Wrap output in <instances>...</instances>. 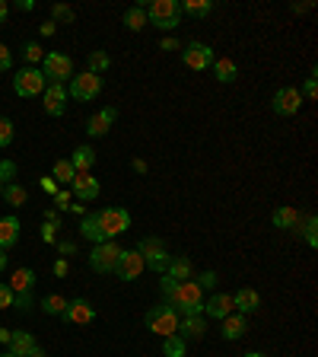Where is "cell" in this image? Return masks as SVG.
I'll return each mask as SVG.
<instances>
[{
  "instance_id": "f35d334b",
  "label": "cell",
  "mask_w": 318,
  "mask_h": 357,
  "mask_svg": "<svg viewBox=\"0 0 318 357\" xmlns=\"http://www.w3.org/2000/svg\"><path fill=\"white\" fill-rule=\"evenodd\" d=\"M23 54H26V61H29V64H38L42 58H45V51H42V45H38V42H29V45L23 48Z\"/></svg>"
},
{
  "instance_id": "d590c367",
  "label": "cell",
  "mask_w": 318,
  "mask_h": 357,
  "mask_svg": "<svg viewBox=\"0 0 318 357\" xmlns=\"http://www.w3.org/2000/svg\"><path fill=\"white\" fill-rule=\"evenodd\" d=\"M51 16H54V19H51L54 26H58V23H74V19H76V13L67 7V3H54V7H51Z\"/></svg>"
},
{
  "instance_id": "9f6ffc18",
  "label": "cell",
  "mask_w": 318,
  "mask_h": 357,
  "mask_svg": "<svg viewBox=\"0 0 318 357\" xmlns=\"http://www.w3.org/2000/svg\"><path fill=\"white\" fill-rule=\"evenodd\" d=\"M10 335H13V332H10V328H0V342H3V344H10Z\"/></svg>"
},
{
  "instance_id": "484cf974",
  "label": "cell",
  "mask_w": 318,
  "mask_h": 357,
  "mask_svg": "<svg viewBox=\"0 0 318 357\" xmlns=\"http://www.w3.org/2000/svg\"><path fill=\"white\" fill-rule=\"evenodd\" d=\"M274 227L277 230H296L299 227V211H296V207H290V205H283V207H277V211H274Z\"/></svg>"
},
{
  "instance_id": "6f0895ef",
  "label": "cell",
  "mask_w": 318,
  "mask_h": 357,
  "mask_svg": "<svg viewBox=\"0 0 318 357\" xmlns=\"http://www.w3.org/2000/svg\"><path fill=\"white\" fill-rule=\"evenodd\" d=\"M309 7H312V3H293V13H306Z\"/></svg>"
},
{
  "instance_id": "ac0fdd59",
  "label": "cell",
  "mask_w": 318,
  "mask_h": 357,
  "mask_svg": "<svg viewBox=\"0 0 318 357\" xmlns=\"http://www.w3.org/2000/svg\"><path fill=\"white\" fill-rule=\"evenodd\" d=\"M204 312L210 319H226L233 312V294H213L210 300H204Z\"/></svg>"
},
{
  "instance_id": "2e32d148",
  "label": "cell",
  "mask_w": 318,
  "mask_h": 357,
  "mask_svg": "<svg viewBox=\"0 0 318 357\" xmlns=\"http://www.w3.org/2000/svg\"><path fill=\"white\" fill-rule=\"evenodd\" d=\"M115 118H118V109H112V106H108V109H99L90 122H86V134H90V137H106L108 131H112Z\"/></svg>"
},
{
  "instance_id": "ee69618b",
  "label": "cell",
  "mask_w": 318,
  "mask_h": 357,
  "mask_svg": "<svg viewBox=\"0 0 318 357\" xmlns=\"http://www.w3.org/2000/svg\"><path fill=\"white\" fill-rule=\"evenodd\" d=\"M13 175H16V163L13 160L0 163V182H7V179H13Z\"/></svg>"
},
{
  "instance_id": "8992f818",
  "label": "cell",
  "mask_w": 318,
  "mask_h": 357,
  "mask_svg": "<svg viewBox=\"0 0 318 357\" xmlns=\"http://www.w3.org/2000/svg\"><path fill=\"white\" fill-rule=\"evenodd\" d=\"M99 227L106 233V239H115L131 230V214L124 207H102L99 211Z\"/></svg>"
},
{
  "instance_id": "ffe728a7",
  "label": "cell",
  "mask_w": 318,
  "mask_h": 357,
  "mask_svg": "<svg viewBox=\"0 0 318 357\" xmlns=\"http://www.w3.org/2000/svg\"><path fill=\"white\" fill-rule=\"evenodd\" d=\"M258 306H261V296H258V290L251 287H242L233 294V310H239L242 316H251V312H258Z\"/></svg>"
},
{
  "instance_id": "60d3db41",
  "label": "cell",
  "mask_w": 318,
  "mask_h": 357,
  "mask_svg": "<svg viewBox=\"0 0 318 357\" xmlns=\"http://www.w3.org/2000/svg\"><path fill=\"white\" fill-rule=\"evenodd\" d=\"M13 306V290L10 284H0V310H10Z\"/></svg>"
},
{
  "instance_id": "681fc988",
  "label": "cell",
  "mask_w": 318,
  "mask_h": 357,
  "mask_svg": "<svg viewBox=\"0 0 318 357\" xmlns=\"http://www.w3.org/2000/svg\"><path fill=\"white\" fill-rule=\"evenodd\" d=\"M159 45H162V51H175V48H178V38H175V35L169 38V35H166L162 42H159Z\"/></svg>"
},
{
  "instance_id": "b9f144b4",
  "label": "cell",
  "mask_w": 318,
  "mask_h": 357,
  "mask_svg": "<svg viewBox=\"0 0 318 357\" xmlns=\"http://www.w3.org/2000/svg\"><path fill=\"white\" fill-rule=\"evenodd\" d=\"M54 207H58V211H70V191L67 189H61L54 195Z\"/></svg>"
},
{
  "instance_id": "d6a6232c",
  "label": "cell",
  "mask_w": 318,
  "mask_h": 357,
  "mask_svg": "<svg viewBox=\"0 0 318 357\" xmlns=\"http://www.w3.org/2000/svg\"><path fill=\"white\" fill-rule=\"evenodd\" d=\"M108 68H112V58H108V54L106 51H92L90 54V74H106V70Z\"/></svg>"
},
{
  "instance_id": "5bb4252c",
  "label": "cell",
  "mask_w": 318,
  "mask_h": 357,
  "mask_svg": "<svg viewBox=\"0 0 318 357\" xmlns=\"http://www.w3.org/2000/svg\"><path fill=\"white\" fill-rule=\"evenodd\" d=\"M67 86L64 84H48L45 86V115H51V118H61L64 115V109H67Z\"/></svg>"
},
{
  "instance_id": "4316f807",
  "label": "cell",
  "mask_w": 318,
  "mask_h": 357,
  "mask_svg": "<svg viewBox=\"0 0 318 357\" xmlns=\"http://www.w3.org/2000/svg\"><path fill=\"white\" fill-rule=\"evenodd\" d=\"M210 68H213V74H217L220 84H235V77H239V68H235L233 58H217Z\"/></svg>"
},
{
  "instance_id": "816d5d0a",
  "label": "cell",
  "mask_w": 318,
  "mask_h": 357,
  "mask_svg": "<svg viewBox=\"0 0 318 357\" xmlns=\"http://www.w3.org/2000/svg\"><path fill=\"white\" fill-rule=\"evenodd\" d=\"M54 29H58L54 23H42V26H38V32H42V35H54Z\"/></svg>"
},
{
  "instance_id": "9a60e30c",
  "label": "cell",
  "mask_w": 318,
  "mask_h": 357,
  "mask_svg": "<svg viewBox=\"0 0 318 357\" xmlns=\"http://www.w3.org/2000/svg\"><path fill=\"white\" fill-rule=\"evenodd\" d=\"M70 191H74V198H80V201H96L99 198V179L92 173H76V179L70 182Z\"/></svg>"
},
{
  "instance_id": "680465c9",
  "label": "cell",
  "mask_w": 318,
  "mask_h": 357,
  "mask_svg": "<svg viewBox=\"0 0 318 357\" xmlns=\"http://www.w3.org/2000/svg\"><path fill=\"white\" fill-rule=\"evenodd\" d=\"M26 357H45V351H42V348H38V344H35V348H32Z\"/></svg>"
},
{
  "instance_id": "836d02e7",
  "label": "cell",
  "mask_w": 318,
  "mask_h": 357,
  "mask_svg": "<svg viewBox=\"0 0 318 357\" xmlns=\"http://www.w3.org/2000/svg\"><path fill=\"white\" fill-rule=\"evenodd\" d=\"M162 354H166V357H185V342L178 338V335L162 338Z\"/></svg>"
},
{
  "instance_id": "7bdbcfd3",
  "label": "cell",
  "mask_w": 318,
  "mask_h": 357,
  "mask_svg": "<svg viewBox=\"0 0 318 357\" xmlns=\"http://www.w3.org/2000/svg\"><path fill=\"white\" fill-rule=\"evenodd\" d=\"M42 239L45 243H58V223H42Z\"/></svg>"
},
{
  "instance_id": "11a10c76",
  "label": "cell",
  "mask_w": 318,
  "mask_h": 357,
  "mask_svg": "<svg viewBox=\"0 0 318 357\" xmlns=\"http://www.w3.org/2000/svg\"><path fill=\"white\" fill-rule=\"evenodd\" d=\"M19 10H26V13H29V10H35V3H32V0H19Z\"/></svg>"
},
{
  "instance_id": "c3c4849f",
  "label": "cell",
  "mask_w": 318,
  "mask_h": 357,
  "mask_svg": "<svg viewBox=\"0 0 318 357\" xmlns=\"http://www.w3.org/2000/svg\"><path fill=\"white\" fill-rule=\"evenodd\" d=\"M58 252H61V259H70V255L76 252V246L67 243V239H61V243H58Z\"/></svg>"
},
{
  "instance_id": "f907efd6",
  "label": "cell",
  "mask_w": 318,
  "mask_h": 357,
  "mask_svg": "<svg viewBox=\"0 0 318 357\" xmlns=\"http://www.w3.org/2000/svg\"><path fill=\"white\" fill-rule=\"evenodd\" d=\"M67 259H58V262H54V274H58V278H64V274H67Z\"/></svg>"
},
{
  "instance_id": "52a82bcc",
  "label": "cell",
  "mask_w": 318,
  "mask_h": 357,
  "mask_svg": "<svg viewBox=\"0 0 318 357\" xmlns=\"http://www.w3.org/2000/svg\"><path fill=\"white\" fill-rule=\"evenodd\" d=\"M13 90H16V96H26V99L42 96L45 93V74L38 68H23L13 77Z\"/></svg>"
},
{
  "instance_id": "6125c7cd",
  "label": "cell",
  "mask_w": 318,
  "mask_h": 357,
  "mask_svg": "<svg viewBox=\"0 0 318 357\" xmlns=\"http://www.w3.org/2000/svg\"><path fill=\"white\" fill-rule=\"evenodd\" d=\"M0 198H3V182H0Z\"/></svg>"
},
{
  "instance_id": "7c38bea8",
  "label": "cell",
  "mask_w": 318,
  "mask_h": 357,
  "mask_svg": "<svg viewBox=\"0 0 318 357\" xmlns=\"http://www.w3.org/2000/svg\"><path fill=\"white\" fill-rule=\"evenodd\" d=\"M271 109L277 115H283V118H290V115H296L299 109H303V93L296 90V86H283V90L274 93Z\"/></svg>"
},
{
  "instance_id": "277c9868",
  "label": "cell",
  "mask_w": 318,
  "mask_h": 357,
  "mask_svg": "<svg viewBox=\"0 0 318 357\" xmlns=\"http://www.w3.org/2000/svg\"><path fill=\"white\" fill-rule=\"evenodd\" d=\"M137 252L144 255V265L153 268V271H166L169 262H172L166 243H162V239H156V236H144V239L137 243Z\"/></svg>"
},
{
  "instance_id": "db71d44e",
  "label": "cell",
  "mask_w": 318,
  "mask_h": 357,
  "mask_svg": "<svg viewBox=\"0 0 318 357\" xmlns=\"http://www.w3.org/2000/svg\"><path fill=\"white\" fill-rule=\"evenodd\" d=\"M7 13H10V7H7V0H0V23L7 19Z\"/></svg>"
},
{
  "instance_id": "e575fe53",
  "label": "cell",
  "mask_w": 318,
  "mask_h": 357,
  "mask_svg": "<svg viewBox=\"0 0 318 357\" xmlns=\"http://www.w3.org/2000/svg\"><path fill=\"white\" fill-rule=\"evenodd\" d=\"M42 306H45V312H51V316H61L64 306H67V300H64L61 294H48L45 300H42Z\"/></svg>"
},
{
  "instance_id": "91938a15",
  "label": "cell",
  "mask_w": 318,
  "mask_h": 357,
  "mask_svg": "<svg viewBox=\"0 0 318 357\" xmlns=\"http://www.w3.org/2000/svg\"><path fill=\"white\" fill-rule=\"evenodd\" d=\"M7 268V249H0V271Z\"/></svg>"
},
{
  "instance_id": "7402d4cb",
  "label": "cell",
  "mask_w": 318,
  "mask_h": 357,
  "mask_svg": "<svg viewBox=\"0 0 318 357\" xmlns=\"http://www.w3.org/2000/svg\"><path fill=\"white\" fill-rule=\"evenodd\" d=\"M19 243V217H3L0 221V249H13Z\"/></svg>"
},
{
  "instance_id": "94428289",
  "label": "cell",
  "mask_w": 318,
  "mask_h": 357,
  "mask_svg": "<svg viewBox=\"0 0 318 357\" xmlns=\"http://www.w3.org/2000/svg\"><path fill=\"white\" fill-rule=\"evenodd\" d=\"M245 357H265V354H261V351H249V354H245Z\"/></svg>"
},
{
  "instance_id": "4fadbf2b",
  "label": "cell",
  "mask_w": 318,
  "mask_h": 357,
  "mask_svg": "<svg viewBox=\"0 0 318 357\" xmlns=\"http://www.w3.org/2000/svg\"><path fill=\"white\" fill-rule=\"evenodd\" d=\"M144 255L137 249H122V259H118V265H115V274L122 278V281H137L140 274H144Z\"/></svg>"
},
{
  "instance_id": "8d00e7d4",
  "label": "cell",
  "mask_w": 318,
  "mask_h": 357,
  "mask_svg": "<svg viewBox=\"0 0 318 357\" xmlns=\"http://www.w3.org/2000/svg\"><path fill=\"white\" fill-rule=\"evenodd\" d=\"M315 230H318V221H315V217H306V223H303V236H306V243H309L312 249L318 246V233H315Z\"/></svg>"
},
{
  "instance_id": "f1b7e54d",
  "label": "cell",
  "mask_w": 318,
  "mask_h": 357,
  "mask_svg": "<svg viewBox=\"0 0 318 357\" xmlns=\"http://www.w3.org/2000/svg\"><path fill=\"white\" fill-rule=\"evenodd\" d=\"M124 26H128L131 32L147 29V7H131V10H124Z\"/></svg>"
},
{
  "instance_id": "83f0119b",
  "label": "cell",
  "mask_w": 318,
  "mask_h": 357,
  "mask_svg": "<svg viewBox=\"0 0 318 357\" xmlns=\"http://www.w3.org/2000/svg\"><path fill=\"white\" fill-rule=\"evenodd\" d=\"M32 348H35V338H32L29 332H13L10 335V354L13 357H26Z\"/></svg>"
},
{
  "instance_id": "9c48e42d",
  "label": "cell",
  "mask_w": 318,
  "mask_h": 357,
  "mask_svg": "<svg viewBox=\"0 0 318 357\" xmlns=\"http://www.w3.org/2000/svg\"><path fill=\"white\" fill-rule=\"evenodd\" d=\"M99 93H102V77L96 74H74V80H70V93L67 96L80 99V102H90V99H96Z\"/></svg>"
},
{
  "instance_id": "f6af8a7d",
  "label": "cell",
  "mask_w": 318,
  "mask_h": 357,
  "mask_svg": "<svg viewBox=\"0 0 318 357\" xmlns=\"http://www.w3.org/2000/svg\"><path fill=\"white\" fill-rule=\"evenodd\" d=\"M13 68V54H10V48L0 42V70H10Z\"/></svg>"
},
{
  "instance_id": "44dd1931",
  "label": "cell",
  "mask_w": 318,
  "mask_h": 357,
  "mask_svg": "<svg viewBox=\"0 0 318 357\" xmlns=\"http://www.w3.org/2000/svg\"><path fill=\"white\" fill-rule=\"evenodd\" d=\"M32 287H35V271H32V268H16L13 278H10V290H13V296L32 294Z\"/></svg>"
},
{
  "instance_id": "7a4b0ae2",
  "label": "cell",
  "mask_w": 318,
  "mask_h": 357,
  "mask_svg": "<svg viewBox=\"0 0 318 357\" xmlns=\"http://www.w3.org/2000/svg\"><path fill=\"white\" fill-rule=\"evenodd\" d=\"M178 19H182L178 0H153L150 7H147V23H153L156 29H162V32L175 29Z\"/></svg>"
},
{
  "instance_id": "30bf717a",
  "label": "cell",
  "mask_w": 318,
  "mask_h": 357,
  "mask_svg": "<svg viewBox=\"0 0 318 357\" xmlns=\"http://www.w3.org/2000/svg\"><path fill=\"white\" fill-rule=\"evenodd\" d=\"M182 61H185V68H191V70H207L217 61V54H213V48L204 45V42H188L182 51Z\"/></svg>"
},
{
  "instance_id": "f5cc1de1",
  "label": "cell",
  "mask_w": 318,
  "mask_h": 357,
  "mask_svg": "<svg viewBox=\"0 0 318 357\" xmlns=\"http://www.w3.org/2000/svg\"><path fill=\"white\" fill-rule=\"evenodd\" d=\"M45 223H58V227H61V217H58V211H45Z\"/></svg>"
},
{
  "instance_id": "e0dca14e",
  "label": "cell",
  "mask_w": 318,
  "mask_h": 357,
  "mask_svg": "<svg viewBox=\"0 0 318 357\" xmlns=\"http://www.w3.org/2000/svg\"><path fill=\"white\" fill-rule=\"evenodd\" d=\"M223 326V338L226 342H239L245 332H249V316H242V312H229L226 319H220Z\"/></svg>"
},
{
  "instance_id": "3957f363",
  "label": "cell",
  "mask_w": 318,
  "mask_h": 357,
  "mask_svg": "<svg viewBox=\"0 0 318 357\" xmlns=\"http://www.w3.org/2000/svg\"><path fill=\"white\" fill-rule=\"evenodd\" d=\"M178 322H182V316L172 310V306H153L150 312H147V328L150 332H156L159 338H169V335H178Z\"/></svg>"
},
{
  "instance_id": "ab89813d",
  "label": "cell",
  "mask_w": 318,
  "mask_h": 357,
  "mask_svg": "<svg viewBox=\"0 0 318 357\" xmlns=\"http://www.w3.org/2000/svg\"><path fill=\"white\" fill-rule=\"evenodd\" d=\"M197 287H201V290H210V287H217V271H204V274H201V278H197Z\"/></svg>"
},
{
  "instance_id": "4dcf8cb0",
  "label": "cell",
  "mask_w": 318,
  "mask_h": 357,
  "mask_svg": "<svg viewBox=\"0 0 318 357\" xmlns=\"http://www.w3.org/2000/svg\"><path fill=\"white\" fill-rule=\"evenodd\" d=\"M178 10H182V13H188V16H207L213 10V0H182V3H178Z\"/></svg>"
},
{
  "instance_id": "f546056e",
  "label": "cell",
  "mask_w": 318,
  "mask_h": 357,
  "mask_svg": "<svg viewBox=\"0 0 318 357\" xmlns=\"http://www.w3.org/2000/svg\"><path fill=\"white\" fill-rule=\"evenodd\" d=\"M51 179L58 185H70L76 179V169L70 166V160H58L54 163V169H51Z\"/></svg>"
},
{
  "instance_id": "1f68e13d",
  "label": "cell",
  "mask_w": 318,
  "mask_h": 357,
  "mask_svg": "<svg viewBox=\"0 0 318 357\" xmlns=\"http://www.w3.org/2000/svg\"><path fill=\"white\" fill-rule=\"evenodd\" d=\"M3 198H7L13 207H23L26 201H29V191H26L19 182H13V185H3Z\"/></svg>"
},
{
  "instance_id": "ba28073f",
  "label": "cell",
  "mask_w": 318,
  "mask_h": 357,
  "mask_svg": "<svg viewBox=\"0 0 318 357\" xmlns=\"http://www.w3.org/2000/svg\"><path fill=\"white\" fill-rule=\"evenodd\" d=\"M42 74L51 80V84H64V80H74V61L61 51H48L45 54V70Z\"/></svg>"
},
{
  "instance_id": "7dc6e473",
  "label": "cell",
  "mask_w": 318,
  "mask_h": 357,
  "mask_svg": "<svg viewBox=\"0 0 318 357\" xmlns=\"http://www.w3.org/2000/svg\"><path fill=\"white\" fill-rule=\"evenodd\" d=\"M38 185H42V189H45V191H48V195H58V191H61V185L54 182L51 175H45V179H42V182H38Z\"/></svg>"
},
{
  "instance_id": "603a6c76",
  "label": "cell",
  "mask_w": 318,
  "mask_h": 357,
  "mask_svg": "<svg viewBox=\"0 0 318 357\" xmlns=\"http://www.w3.org/2000/svg\"><path fill=\"white\" fill-rule=\"evenodd\" d=\"M80 233H83V239H90L92 246L106 243V233H102V227H99V214H83V221H80Z\"/></svg>"
},
{
  "instance_id": "6da1fadb",
  "label": "cell",
  "mask_w": 318,
  "mask_h": 357,
  "mask_svg": "<svg viewBox=\"0 0 318 357\" xmlns=\"http://www.w3.org/2000/svg\"><path fill=\"white\" fill-rule=\"evenodd\" d=\"M166 300L178 316H201L204 312V290L197 287L194 281H178Z\"/></svg>"
},
{
  "instance_id": "cb8c5ba5",
  "label": "cell",
  "mask_w": 318,
  "mask_h": 357,
  "mask_svg": "<svg viewBox=\"0 0 318 357\" xmlns=\"http://www.w3.org/2000/svg\"><path fill=\"white\" fill-rule=\"evenodd\" d=\"M70 166H74L76 173H90V169L96 166V150H92L90 144L76 147V150L70 153Z\"/></svg>"
},
{
  "instance_id": "74e56055",
  "label": "cell",
  "mask_w": 318,
  "mask_h": 357,
  "mask_svg": "<svg viewBox=\"0 0 318 357\" xmlns=\"http://www.w3.org/2000/svg\"><path fill=\"white\" fill-rule=\"evenodd\" d=\"M13 144V122L0 115V147H10Z\"/></svg>"
},
{
  "instance_id": "d4e9b609",
  "label": "cell",
  "mask_w": 318,
  "mask_h": 357,
  "mask_svg": "<svg viewBox=\"0 0 318 357\" xmlns=\"http://www.w3.org/2000/svg\"><path fill=\"white\" fill-rule=\"evenodd\" d=\"M166 274L172 278V281H191V274H194V265H191L188 255H175V259L169 262Z\"/></svg>"
},
{
  "instance_id": "be15d7a7",
  "label": "cell",
  "mask_w": 318,
  "mask_h": 357,
  "mask_svg": "<svg viewBox=\"0 0 318 357\" xmlns=\"http://www.w3.org/2000/svg\"><path fill=\"white\" fill-rule=\"evenodd\" d=\"M0 357H13V354H10V351H7V354H0Z\"/></svg>"
},
{
  "instance_id": "d6986e66",
  "label": "cell",
  "mask_w": 318,
  "mask_h": 357,
  "mask_svg": "<svg viewBox=\"0 0 318 357\" xmlns=\"http://www.w3.org/2000/svg\"><path fill=\"white\" fill-rule=\"evenodd\" d=\"M207 332V322L201 319V316H185L182 322H178V338L182 342H201Z\"/></svg>"
},
{
  "instance_id": "8fae6325",
  "label": "cell",
  "mask_w": 318,
  "mask_h": 357,
  "mask_svg": "<svg viewBox=\"0 0 318 357\" xmlns=\"http://www.w3.org/2000/svg\"><path fill=\"white\" fill-rule=\"evenodd\" d=\"M61 319L70 322V326H90V322L96 319V306H92L90 300H83V296H76V300H67Z\"/></svg>"
},
{
  "instance_id": "5b68a950",
  "label": "cell",
  "mask_w": 318,
  "mask_h": 357,
  "mask_svg": "<svg viewBox=\"0 0 318 357\" xmlns=\"http://www.w3.org/2000/svg\"><path fill=\"white\" fill-rule=\"evenodd\" d=\"M118 259H122V246L115 243V239H106V243L92 246L90 268H92V271H99V274H108V271H115Z\"/></svg>"
},
{
  "instance_id": "bcb514c9",
  "label": "cell",
  "mask_w": 318,
  "mask_h": 357,
  "mask_svg": "<svg viewBox=\"0 0 318 357\" xmlns=\"http://www.w3.org/2000/svg\"><path fill=\"white\" fill-rule=\"evenodd\" d=\"M318 96V84H315V74L306 80V93H303V99H315Z\"/></svg>"
}]
</instances>
